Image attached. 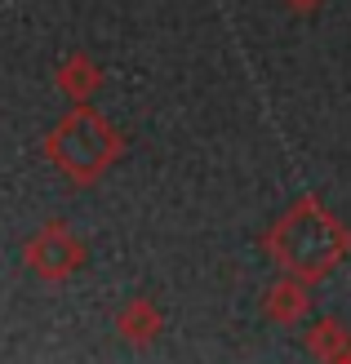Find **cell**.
Segmentation results:
<instances>
[{
  "label": "cell",
  "mask_w": 351,
  "mask_h": 364,
  "mask_svg": "<svg viewBox=\"0 0 351 364\" xmlns=\"http://www.w3.org/2000/svg\"><path fill=\"white\" fill-rule=\"evenodd\" d=\"M342 249H347L342 227L329 213H320L316 205H298L281 223V231H276V258L303 280L325 276V271L338 262Z\"/></svg>",
  "instance_id": "cell-1"
},
{
  "label": "cell",
  "mask_w": 351,
  "mask_h": 364,
  "mask_svg": "<svg viewBox=\"0 0 351 364\" xmlns=\"http://www.w3.org/2000/svg\"><path fill=\"white\" fill-rule=\"evenodd\" d=\"M49 151H53V160H58L67 173H76V178H94V173L107 165V160L116 156V138H112V129H107L98 116L76 112V116H67V120H63V129H58V134H53Z\"/></svg>",
  "instance_id": "cell-2"
},
{
  "label": "cell",
  "mask_w": 351,
  "mask_h": 364,
  "mask_svg": "<svg viewBox=\"0 0 351 364\" xmlns=\"http://www.w3.org/2000/svg\"><path fill=\"white\" fill-rule=\"evenodd\" d=\"M31 258H36V267H45V276H63V271L80 258V249H76V245H67V240H63V231H45V235H41V245L31 249Z\"/></svg>",
  "instance_id": "cell-3"
},
{
  "label": "cell",
  "mask_w": 351,
  "mask_h": 364,
  "mask_svg": "<svg viewBox=\"0 0 351 364\" xmlns=\"http://www.w3.org/2000/svg\"><path fill=\"white\" fill-rule=\"evenodd\" d=\"M311 351L325 355V360H338L347 351V342H338V324H325V329L311 333Z\"/></svg>",
  "instance_id": "cell-4"
},
{
  "label": "cell",
  "mask_w": 351,
  "mask_h": 364,
  "mask_svg": "<svg viewBox=\"0 0 351 364\" xmlns=\"http://www.w3.org/2000/svg\"><path fill=\"white\" fill-rule=\"evenodd\" d=\"M347 364H351V355H347Z\"/></svg>",
  "instance_id": "cell-5"
},
{
  "label": "cell",
  "mask_w": 351,
  "mask_h": 364,
  "mask_svg": "<svg viewBox=\"0 0 351 364\" xmlns=\"http://www.w3.org/2000/svg\"><path fill=\"white\" fill-rule=\"evenodd\" d=\"M342 364H347V360H342Z\"/></svg>",
  "instance_id": "cell-6"
}]
</instances>
